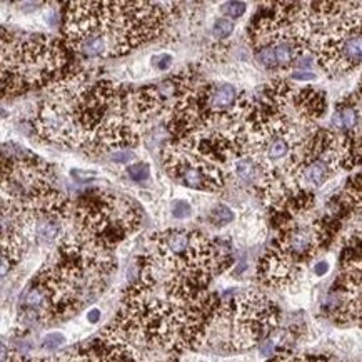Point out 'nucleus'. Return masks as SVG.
<instances>
[{
	"label": "nucleus",
	"instance_id": "f257e3e1",
	"mask_svg": "<svg viewBox=\"0 0 362 362\" xmlns=\"http://www.w3.org/2000/svg\"><path fill=\"white\" fill-rule=\"evenodd\" d=\"M165 11L154 2H71L64 17L66 44L86 59L131 52L165 25Z\"/></svg>",
	"mask_w": 362,
	"mask_h": 362
},
{
	"label": "nucleus",
	"instance_id": "f03ea898",
	"mask_svg": "<svg viewBox=\"0 0 362 362\" xmlns=\"http://www.w3.org/2000/svg\"><path fill=\"white\" fill-rule=\"evenodd\" d=\"M230 262V249L221 243H212L192 229H169L152 238L139 279L175 297L199 299L209 294L211 281Z\"/></svg>",
	"mask_w": 362,
	"mask_h": 362
},
{
	"label": "nucleus",
	"instance_id": "7ed1b4c3",
	"mask_svg": "<svg viewBox=\"0 0 362 362\" xmlns=\"http://www.w3.org/2000/svg\"><path fill=\"white\" fill-rule=\"evenodd\" d=\"M114 269L112 250L83 239L71 226L35 279V286L47 297L50 319L78 313L92 303Z\"/></svg>",
	"mask_w": 362,
	"mask_h": 362
},
{
	"label": "nucleus",
	"instance_id": "20e7f679",
	"mask_svg": "<svg viewBox=\"0 0 362 362\" xmlns=\"http://www.w3.org/2000/svg\"><path fill=\"white\" fill-rule=\"evenodd\" d=\"M342 214L346 212L339 204L337 209L326 216L315 214L313 209L299 216L274 219L277 235L257 267L262 284L284 289L300 279L308 264L337 234Z\"/></svg>",
	"mask_w": 362,
	"mask_h": 362
},
{
	"label": "nucleus",
	"instance_id": "39448f33",
	"mask_svg": "<svg viewBox=\"0 0 362 362\" xmlns=\"http://www.w3.org/2000/svg\"><path fill=\"white\" fill-rule=\"evenodd\" d=\"M279 322V309L266 294L249 291L227 296L209 322L202 346L217 352H240L266 342Z\"/></svg>",
	"mask_w": 362,
	"mask_h": 362
},
{
	"label": "nucleus",
	"instance_id": "423d86ee",
	"mask_svg": "<svg viewBox=\"0 0 362 362\" xmlns=\"http://www.w3.org/2000/svg\"><path fill=\"white\" fill-rule=\"evenodd\" d=\"M67 66V49L57 39L37 35L7 40L2 37L4 94L52 87L71 74H66Z\"/></svg>",
	"mask_w": 362,
	"mask_h": 362
},
{
	"label": "nucleus",
	"instance_id": "0eeeda50",
	"mask_svg": "<svg viewBox=\"0 0 362 362\" xmlns=\"http://www.w3.org/2000/svg\"><path fill=\"white\" fill-rule=\"evenodd\" d=\"M141 214L131 199L112 192L86 194L74 206L72 229L90 243L112 250L120 240L136 232Z\"/></svg>",
	"mask_w": 362,
	"mask_h": 362
},
{
	"label": "nucleus",
	"instance_id": "6e6552de",
	"mask_svg": "<svg viewBox=\"0 0 362 362\" xmlns=\"http://www.w3.org/2000/svg\"><path fill=\"white\" fill-rule=\"evenodd\" d=\"M164 156L167 174L175 182L189 189L206 190V192H217L224 187V169L216 162L209 160L189 148L180 147L177 144L167 147Z\"/></svg>",
	"mask_w": 362,
	"mask_h": 362
},
{
	"label": "nucleus",
	"instance_id": "1a4fd4ad",
	"mask_svg": "<svg viewBox=\"0 0 362 362\" xmlns=\"http://www.w3.org/2000/svg\"><path fill=\"white\" fill-rule=\"evenodd\" d=\"M339 202H341L346 214L349 212V214L356 216L362 222V173L354 175L349 180L344 192L339 197Z\"/></svg>",
	"mask_w": 362,
	"mask_h": 362
},
{
	"label": "nucleus",
	"instance_id": "9d476101",
	"mask_svg": "<svg viewBox=\"0 0 362 362\" xmlns=\"http://www.w3.org/2000/svg\"><path fill=\"white\" fill-rule=\"evenodd\" d=\"M232 165H234V173H235V175H238L239 180H243V182H245V184L255 185V187H259V185L262 184L264 173H262L261 165H259L254 159L244 156V157H240V159L235 160Z\"/></svg>",
	"mask_w": 362,
	"mask_h": 362
},
{
	"label": "nucleus",
	"instance_id": "9b49d317",
	"mask_svg": "<svg viewBox=\"0 0 362 362\" xmlns=\"http://www.w3.org/2000/svg\"><path fill=\"white\" fill-rule=\"evenodd\" d=\"M234 219H235V214L232 212V209L229 206H226V204L216 206L211 211V214H209V221H211L212 224L217 226V227L227 226L229 222H232Z\"/></svg>",
	"mask_w": 362,
	"mask_h": 362
},
{
	"label": "nucleus",
	"instance_id": "f8f14e48",
	"mask_svg": "<svg viewBox=\"0 0 362 362\" xmlns=\"http://www.w3.org/2000/svg\"><path fill=\"white\" fill-rule=\"evenodd\" d=\"M35 362H95L90 352H66V354H57L49 359H42Z\"/></svg>",
	"mask_w": 362,
	"mask_h": 362
},
{
	"label": "nucleus",
	"instance_id": "ddd939ff",
	"mask_svg": "<svg viewBox=\"0 0 362 362\" xmlns=\"http://www.w3.org/2000/svg\"><path fill=\"white\" fill-rule=\"evenodd\" d=\"M221 11L224 16H227V18H239L243 17L245 11H247V4L240 2V0H230V2H224L221 6Z\"/></svg>",
	"mask_w": 362,
	"mask_h": 362
},
{
	"label": "nucleus",
	"instance_id": "4468645a",
	"mask_svg": "<svg viewBox=\"0 0 362 362\" xmlns=\"http://www.w3.org/2000/svg\"><path fill=\"white\" fill-rule=\"evenodd\" d=\"M235 25L234 22L230 21V18L227 17H222V18H217L214 22V25H212V35L216 37V39H227L232 32H234Z\"/></svg>",
	"mask_w": 362,
	"mask_h": 362
},
{
	"label": "nucleus",
	"instance_id": "2eb2a0df",
	"mask_svg": "<svg viewBox=\"0 0 362 362\" xmlns=\"http://www.w3.org/2000/svg\"><path fill=\"white\" fill-rule=\"evenodd\" d=\"M127 174L136 182H144V180L151 177V167H148L147 162H136V164L127 165Z\"/></svg>",
	"mask_w": 362,
	"mask_h": 362
},
{
	"label": "nucleus",
	"instance_id": "dca6fc26",
	"mask_svg": "<svg viewBox=\"0 0 362 362\" xmlns=\"http://www.w3.org/2000/svg\"><path fill=\"white\" fill-rule=\"evenodd\" d=\"M170 212H173V216L175 219L179 221H184V219H189L190 216H192V206L187 201H174L170 204Z\"/></svg>",
	"mask_w": 362,
	"mask_h": 362
},
{
	"label": "nucleus",
	"instance_id": "f3484780",
	"mask_svg": "<svg viewBox=\"0 0 362 362\" xmlns=\"http://www.w3.org/2000/svg\"><path fill=\"white\" fill-rule=\"evenodd\" d=\"M109 159L114 162V164H129L136 159V154H134L132 148H120V151H114L109 154Z\"/></svg>",
	"mask_w": 362,
	"mask_h": 362
},
{
	"label": "nucleus",
	"instance_id": "a211bd4d",
	"mask_svg": "<svg viewBox=\"0 0 362 362\" xmlns=\"http://www.w3.org/2000/svg\"><path fill=\"white\" fill-rule=\"evenodd\" d=\"M151 60H152V66H154V69H157V71H160V72L169 71V67L173 66V55L170 54H157Z\"/></svg>",
	"mask_w": 362,
	"mask_h": 362
},
{
	"label": "nucleus",
	"instance_id": "6ab92c4d",
	"mask_svg": "<svg viewBox=\"0 0 362 362\" xmlns=\"http://www.w3.org/2000/svg\"><path fill=\"white\" fill-rule=\"evenodd\" d=\"M286 362H337V361H334L332 357L329 356L308 354V356H296V357L286 356Z\"/></svg>",
	"mask_w": 362,
	"mask_h": 362
},
{
	"label": "nucleus",
	"instance_id": "aec40b11",
	"mask_svg": "<svg viewBox=\"0 0 362 362\" xmlns=\"http://www.w3.org/2000/svg\"><path fill=\"white\" fill-rule=\"evenodd\" d=\"M64 341H66V339H64L62 334L50 332L49 336L44 337V341H42V346H44L45 349H55V347L62 346Z\"/></svg>",
	"mask_w": 362,
	"mask_h": 362
},
{
	"label": "nucleus",
	"instance_id": "412c9836",
	"mask_svg": "<svg viewBox=\"0 0 362 362\" xmlns=\"http://www.w3.org/2000/svg\"><path fill=\"white\" fill-rule=\"evenodd\" d=\"M291 77L294 78V81H314L315 76L313 72H304V71H296L291 74Z\"/></svg>",
	"mask_w": 362,
	"mask_h": 362
},
{
	"label": "nucleus",
	"instance_id": "4be33fe9",
	"mask_svg": "<svg viewBox=\"0 0 362 362\" xmlns=\"http://www.w3.org/2000/svg\"><path fill=\"white\" fill-rule=\"evenodd\" d=\"M72 177L77 180V182H87V180L95 177V174L92 173H82V170H72Z\"/></svg>",
	"mask_w": 362,
	"mask_h": 362
},
{
	"label": "nucleus",
	"instance_id": "5701e85b",
	"mask_svg": "<svg viewBox=\"0 0 362 362\" xmlns=\"http://www.w3.org/2000/svg\"><path fill=\"white\" fill-rule=\"evenodd\" d=\"M327 271H329V264L327 262H317L315 264V267H314V272H315V276H326L327 274Z\"/></svg>",
	"mask_w": 362,
	"mask_h": 362
},
{
	"label": "nucleus",
	"instance_id": "b1692460",
	"mask_svg": "<svg viewBox=\"0 0 362 362\" xmlns=\"http://www.w3.org/2000/svg\"><path fill=\"white\" fill-rule=\"evenodd\" d=\"M99 319H100V310L99 309H90L89 313H87V321H89L90 324L99 322Z\"/></svg>",
	"mask_w": 362,
	"mask_h": 362
}]
</instances>
